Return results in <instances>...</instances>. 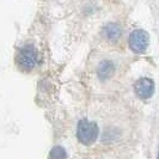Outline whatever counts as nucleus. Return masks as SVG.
Returning a JSON list of instances; mask_svg holds the SVG:
<instances>
[{"mask_svg":"<svg viewBox=\"0 0 159 159\" xmlns=\"http://www.w3.org/2000/svg\"><path fill=\"white\" fill-rule=\"evenodd\" d=\"M98 126L86 119L80 120L77 127V138L83 145H92L98 138Z\"/></svg>","mask_w":159,"mask_h":159,"instance_id":"1","label":"nucleus"},{"mask_svg":"<svg viewBox=\"0 0 159 159\" xmlns=\"http://www.w3.org/2000/svg\"><path fill=\"white\" fill-rule=\"evenodd\" d=\"M39 62V53L32 44H26L20 48L17 55V64L23 71H31Z\"/></svg>","mask_w":159,"mask_h":159,"instance_id":"2","label":"nucleus"},{"mask_svg":"<svg viewBox=\"0 0 159 159\" xmlns=\"http://www.w3.org/2000/svg\"><path fill=\"white\" fill-rule=\"evenodd\" d=\"M128 43H129V48L134 53H138V54L143 53L150 46V35L146 30L136 29L130 32Z\"/></svg>","mask_w":159,"mask_h":159,"instance_id":"3","label":"nucleus"},{"mask_svg":"<svg viewBox=\"0 0 159 159\" xmlns=\"http://www.w3.org/2000/svg\"><path fill=\"white\" fill-rule=\"evenodd\" d=\"M154 81L151 78H140L135 81L134 84V91H135L136 96L141 99H148L151 98L153 93H154Z\"/></svg>","mask_w":159,"mask_h":159,"instance_id":"4","label":"nucleus"},{"mask_svg":"<svg viewBox=\"0 0 159 159\" xmlns=\"http://www.w3.org/2000/svg\"><path fill=\"white\" fill-rule=\"evenodd\" d=\"M115 72V66L110 60H103L97 67V75L101 80H108L112 77Z\"/></svg>","mask_w":159,"mask_h":159,"instance_id":"5","label":"nucleus"},{"mask_svg":"<svg viewBox=\"0 0 159 159\" xmlns=\"http://www.w3.org/2000/svg\"><path fill=\"white\" fill-rule=\"evenodd\" d=\"M103 35L107 40L115 42L120 39L121 36V28L119 24L116 23H108L103 29Z\"/></svg>","mask_w":159,"mask_h":159,"instance_id":"6","label":"nucleus"},{"mask_svg":"<svg viewBox=\"0 0 159 159\" xmlns=\"http://www.w3.org/2000/svg\"><path fill=\"white\" fill-rule=\"evenodd\" d=\"M67 152L62 146H55L49 153V159H66Z\"/></svg>","mask_w":159,"mask_h":159,"instance_id":"7","label":"nucleus"}]
</instances>
